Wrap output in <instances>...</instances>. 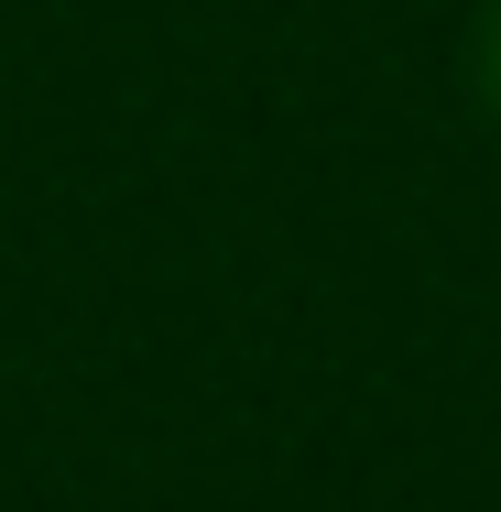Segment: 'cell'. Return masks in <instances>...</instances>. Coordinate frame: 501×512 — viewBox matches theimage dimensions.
Instances as JSON below:
<instances>
[{
	"label": "cell",
	"mask_w": 501,
	"mask_h": 512,
	"mask_svg": "<svg viewBox=\"0 0 501 512\" xmlns=\"http://www.w3.org/2000/svg\"><path fill=\"white\" fill-rule=\"evenodd\" d=\"M480 66H491V109H501V11H491V44H480Z\"/></svg>",
	"instance_id": "6da1fadb"
}]
</instances>
